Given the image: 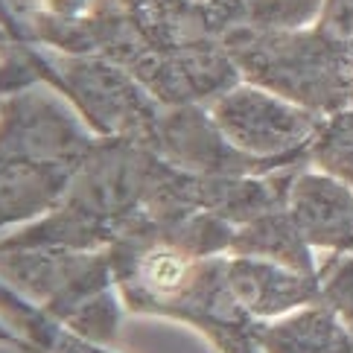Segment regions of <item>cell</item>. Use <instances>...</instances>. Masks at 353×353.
Instances as JSON below:
<instances>
[{
  "label": "cell",
  "mask_w": 353,
  "mask_h": 353,
  "mask_svg": "<svg viewBox=\"0 0 353 353\" xmlns=\"http://www.w3.org/2000/svg\"><path fill=\"white\" fill-rule=\"evenodd\" d=\"M286 208L312 251L353 254V187L312 163L289 184Z\"/></svg>",
  "instance_id": "8"
},
{
  "label": "cell",
  "mask_w": 353,
  "mask_h": 353,
  "mask_svg": "<svg viewBox=\"0 0 353 353\" xmlns=\"http://www.w3.org/2000/svg\"><path fill=\"white\" fill-rule=\"evenodd\" d=\"M321 301L347 324L353 333V254H330L319 266Z\"/></svg>",
  "instance_id": "14"
},
{
  "label": "cell",
  "mask_w": 353,
  "mask_h": 353,
  "mask_svg": "<svg viewBox=\"0 0 353 353\" xmlns=\"http://www.w3.org/2000/svg\"><path fill=\"white\" fill-rule=\"evenodd\" d=\"M231 257H266L307 274H319V266H321L315 260V251L304 243V236H301L298 225L292 222V213H289L286 205L266 210L239 225L234 234Z\"/></svg>",
  "instance_id": "11"
},
{
  "label": "cell",
  "mask_w": 353,
  "mask_h": 353,
  "mask_svg": "<svg viewBox=\"0 0 353 353\" xmlns=\"http://www.w3.org/2000/svg\"><path fill=\"white\" fill-rule=\"evenodd\" d=\"M208 111L239 152L286 161H310V149L327 120L251 82L234 85L231 91L213 99Z\"/></svg>",
  "instance_id": "7"
},
{
  "label": "cell",
  "mask_w": 353,
  "mask_h": 353,
  "mask_svg": "<svg viewBox=\"0 0 353 353\" xmlns=\"http://www.w3.org/2000/svg\"><path fill=\"white\" fill-rule=\"evenodd\" d=\"M108 254L129 312L181 321L210 339L219 353H263V321L236 301L228 254L199 257L170 243H125Z\"/></svg>",
  "instance_id": "3"
},
{
  "label": "cell",
  "mask_w": 353,
  "mask_h": 353,
  "mask_svg": "<svg viewBox=\"0 0 353 353\" xmlns=\"http://www.w3.org/2000/svg\"><path fill=\"white\" fill-rule=\"evenodd\" d=\"M132 3L161 9V12H190V9H196L193 0H132Z\"/></svg>",
  "instance_id": "17"
},
{
  "label": "cell",
  "mask_w": 353,
  "mask_h": 353,
  "mask_svg": "<svg viewBox=\"0 0 353 353\" xmlns=\"http://www.w3.org/2000/svg\"><path fill=\"white\" fill-rule=\"evenodd\" d=\"M263 353H353V333L336 310L319 304L301 307L260 327Z\"/></svg>",
  "instance_id": "10"
},
{
  "label": "cell",
  "mask_w": 353,
  "mask_h": 353,
  "mask_svg": "<svg viewBox=\"0 0 353 353\" xmlns=\"http://www.w3.org/2000/svg\"><path fill=\"white\" fill-rule=\"evenodd\" d=\"M0 277L56 321L99 345L114 342L123 312H129L108 248H0Z\"/></svg>",
  "instance_id": "5"
},
{
  "label": "cell",
  "mask_w": 353,
  "mask_h": 353,
  "mask_svg": "<svg viewBox=\"0 0 353 353\" xmlns=\"http://www.w3.org/2000/svg\"><path fill=\"white\" fill-rule=\"evenodd\" d=\"M18 15L32 41L111 61L163 105H210L243 82L199 6L161 12L132 0H27Z\"/></svg>",
  "instance_id": "1"
},
{
  "label": "cell",
  "mask_w": 353,
  "mask_h": 353,
  "mask_svg": "<svg viewBox=\"0 0 353 353\" xmlns=\"http://www.w3.org/2000/svg\"><path fill=\"white\" fill-rule=\"evenodd\" d=\"M9 41H12V35H9V30L3 27V23H0V50H3Z\"/></svg>",
  "instance_id": "18"
},
{
  "label": "cell",
  "mask_w": 353,
  "mask_h": 353,
  "mask_svg": "<svg viewBox=\"0 0 353 353\" xmlns=\"http://www.w3.org/2000/svg\"><path fill=\"white\" fill-rule=\"evenodd\" d=\"M50 50V47H47ZM56 91L70 99L82 120L99 137H120L137 146L152 143L163 103L117 65L94 56H70L50 50Z\"/></svg>",
  "instance_id": "6"
},
{
  "label": "cell",
  "mask_w": 353,
  "mask_h": 353,
  "mask_svg": "<svg viewBox=\"0 0 353 353\" xmlns=\"http://www.w3.org/2000/svg\"><path fill=\"white\" fill-rule=\"evenodd\" d=\"M228 283L236 301L257 321H274L321 301V277L266 257H231Z\"/></svg>",
  "instance_id": "9"
},
{
  "label": "cell",
  "mask_w": 353,
  "mask_h": 353,
  "mask_svg": "<svg viewBox=\"0 0 353 353\" xmlns=\"http://www.w3.org/2000/svg\"><path fill=\"white\" fill-rule=\"evenodd\" d=\"M315 23L342 39H353V0H324Z\"/></svg>",
  "instance_id": "16"
},
{
  "label": "cell",
  "mask_w": 353,
  "mask_h": 353,
  "mask_svg": "<svg viewBox=\"0 0 353 353\" xmlns=\"http://www.w3.org/2000/svg\"><path fill=\"white\" fill-rule=\"evenodd\" d=\"M310 161H312V167L330 172L353 187V141L336 134L330 125H327V120H324L321 132L310 149Z\"/></svg>",
  "instance_id": "15"
},
{
  "label": "cell",
  "mask_w": 353,
  "mask_h": 353,
  "mask_svg": "<svg viewBox=\"0 0 353 353\" xmlns=\"http://www.w3.org/2000/svg\"><path fill=\"white\" fill-rule=\"evenodd\" d=\"M222 41L243 82L266 88L321 117L353 108V39L312 21L283 30H234Z\"/></svg>",
  "instance_id": "4"
},
{
  "label": "cell",
  "mask_w": 353,
  "mask_h": 353,
  "mask_svg": "<svg viewBox=\"0 0 353 353\" xmlns=\"http://www.w3.org/2000/svg\"><path fill=\"white\" fill-rule=\"evenodd\" d=\"M99 134L44 82L0 99V236L50 216Z\"/></svg>",
  "instance_id": "2"
},
{
  "label": "cell",
  "mask_w": 353,
  "mask_h": 353,
  "mask_svg": "<svg viewBox=\"0 0 353 353\" xmlns=\"http://www.w3.org/2000/svg\"><path fill=\"white\" fill-rule=\"evenodd\" d=\"M0 319L21 339H27L32 353H114L108 350V345L91 342V339L73 333L70 327L56 321L53 315L32 304L3 277H0Z\"/></svg>",
  "instance_id": "13"
},
{
  "label": "cell",
  "mask_w": 353,
  "mask_h": 353,
  "mask_svg": "<svg viewBox=\"0 0 353 353\" xmlns=\"http://www.w3.org/2000/svg\"><path fill=\"white\" fill-rule=\"evenodd\" d=\"M216 35L234 30L307 27L319 18L324 0H193Z\"/></svg>",
  "instance_id": "12"
}]
</instances>
